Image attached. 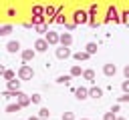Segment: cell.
<instances>
[{
    "instance_id": "27",
    "label": "cell",
    "mask_w": 129,
    "mask_h": 120,
    "mask_svg": "<svg viewBox=\"0 0 129 120\" xmlns=\"http://www.w3.org/2000/svg\"><path fill=\"white\" fill-rule=\"evenodd\" d=\"M34 28H36V32H40V34H46V28H48V26H46V24H36Z\"/></svg>"
},
{
    "instance_id": "30",
    "label": "cell",
    "mask_w": 129,
    "mask_h": 120,
    "mask_svg": "<svg viewBox=\"0 0 129 120\" xmlns=\"http://www.w3.org/2000/svg\"><path fill=\"white\" fill-rule=\"evenodd\" d=\"M32 14H34V16H42V8H40V6H34V8H32Z\"/></svg>"
},
{
    "instance_id": "18",
    "label": "cell",
    "mask_w": 129,
    "mask_h": 120,
    "mask_svg": "<svg viewBox=\"0 0 129 120\" xmlns=\"http://www.w3.org/2000/svg\"><path fill=\"white\" fill-rule=\"evenodd\" d=\"M83 72H85V70H83L79 64H73V68H71V72H69V74L75 78V76H83Z\"/></svg>"
},
{
    "instance_id": "36",
    "label": "cell",
    "mask_w": 129,
    "mask_h": 120,
    "mask_svg": "<svg viewBox=\"0 0 129 120\" xmlns=\"http://www.w3.org/2000/svg\"><path fill=\"white\" fill-rule=\"evenodd\" d=\"M64 24H67V28L71 30V28H75V24H77V22H64Z\"/></svg>"
},
{
    "instance_id": "16",
    "label": "cell",
    "mask_w": 129,
    "mask_h": 120,
    "mask_svg": "<svg viewBox=\"0 0 129 120\" xmlns=\"http://www.w3.org/2000/svg\"><path fill=\"white\" fill-rule=\"evenodd\" d=\"M24 106L20 104V102H14V104H6V112L8 114H12V112H20Z\"/></svg>"
},
{
    "instance_id": "33",
    "label": "cell",
    "mask_w": 129,
    "mask_h": 120,
    "mask_svg": "<svg viewBox=\"0 0 129 120\" xmlns=\"http://www.w3.org/2000/svg\"><path fill=\"white\" fill-rule=\"evenodd\" d=\"M121 16H123V18H121V22H129V10H127V12H123Z\"/></svg>"
},
{
    "instance_id": "24",
    "label": "cell",
    "mask_w": 129,
    "mask_h": 120,
    "mask_svg": "<svg viewBox=\"0 0 129 120\" xmlns=\"http://www.w3.org/2000/svg\"><path fill=\"white\" fill-rule=\"evenodd\" d=\"M103 120H117V112H113V110L105 112V114H103Z\"/></svg>"
},
{
    "instance_id": "13",
    "label": "cell",
    "mask_w": 129,
    "mask_h": 120,
    "mask_svg": "<svg viewBox=\"0 0 129 120\" xmlns=\"http://www.w3.org/2000/svg\"><path fill=\"white\" fill-rule=\"evenodd\" d=\"M6 50H8L10 54H14V52H20V42H18V40H10V42L6 44Z\"/></svg>"
},
{
    "instance_id": "21",
    "label": "cell",
    "mask_w": 129,
    "mask_h": 120,
    "mask_svg": "<svg viewBox=\"0 0 129 120\" xmlns=\"http://www.w3.org/2000/svg\"><path fill=\"white\" fill-rule=\"evenodd\" d=\"M71 78H73L71 74H60V76H56V82H58V84H69Z\"/></svg>"
},
{
    "instance_id": "25",
    "label": "cell",
    "mask_w": 129,
    "mask_h": 120,
    "mask_svg": "<svg viewBox=\"0 0 129 120\" xmlns=\"http://www.w3.org/2000/svg\"><path fill=\"white\" fill-rule=\"evenodd\" d=\"M38 116H40L42 120H44V118H48V116H50V112H48V108H44V106H42V108L38 110Z\"/></svg>"
},
{
    "instance_id": "20",
    "label": "cell",
    "mask_w": 129,
    "mask_h": 120,
    "mask_svg": "<svg viewBox=\"0 0 129 120\" xmlns=\"http://www.w3.org/2000/svg\"><path fill=\"white\" fill-rule=\"evenodd\" d=\"M12 32V24H2L0 26V36H8Z\"/></svg>"
},
{
    "instance_id": "17",
    "label": "cell",
    "mask_w": 129,
    "mask_h": 120,
    "mask_svg": "<svg viewBox=\"0 0 129 120\" xmlns=\"http://www.w3.org/2000/svg\"><path fill=\"white\" fill-rule=\"evenodd\" d=\"M44 14H46V18H48V22H54V18H56L54 14H58V8H50V6H48V8L44 10Z\"/></svg>"
},
{
    "instance_id": "8",
    "label": "cell",
    "mask_w": 129,
    "mask_h": 120,
    "mask_svg": "<svg viewBox=\"0 0 129 120\" xmlns=\"http://www.w3.org/2000/svg\"><path fill=\"white\" fill-rule=\"evenodd\" d=\"M121 22V18L117 16V10H115V6H109V10H107V18H105V22Z\"/></svg>"
},
{
    "instance_id": "15",
    "label": "cell",
    "mask_w": 129,
    "mask_h": 120,
    "mask_svg": "<svg viewBox=\"0 0 129 120\" xmlns=\"http://www.w3.org/2000/svg\"><path fill=\"white\" fill-rule=\"evenodd\" d=\"M71 44H73L71 32H62V34H60V46H71Z\"/></svg>"
},
{
    "instance_id": "9",
    "label": "cell",
    "mask_w": 129,
    "mask_h": 120,
    "mask_svg": "<svg viewBox=\"0 0 129 120\" xmlns=\"http://www.w3.org/2000/svg\"><path fill=\"white\" fill-rule=\"evenodd\" d=\"M34 54H36V50H34V48H24V50L20 52V56H22V62H30V60L34 58Z\"/></svg>"
},
{
    "instance_id": "39",
    "label": "cell",
    "mask_w": 129,
    "mask_h": 120,
    "mask_svg": "<svg viewBox=\"0 0 129 120\" xmlns=\"http://www.w3.org/2000/svg\"><path fill=\"white\" fill-rule=\"evenodd\" d=\"M81 120H89V118H81Z\"/></svg>"
},
{
    "instance_id": "5",
    "label": "cell",
    "mask_w": 129,
    "mask_h": 120,
    "mask_svg": "<svg viewBox=\"0 0 129 120\" xmlns=\"http://www.w3.org/2000/svg\"><path fill=\"white\" fill-rule=\"evenodd\" d=\"M71 46H60L58 44V48H56V58H60V60H67V58H71L73 54H71V50H69Z\"/></svg>"
},
{
    "instance_id": "26",
    "label": "cell",
    "mask_w": 129,
    "mask_h": 120,
    "mask_svg": "<svg viewBox=\"0 0 129 120\" xmlns=\"http://www.w3.org/2000/svg\"><path fill=\"white\" fill-rule=\"evenodd\" d=\"M36 24H44V16H32V26Z\"/></svg>"
},
{
    "instance_id": "28",
    "label": "cell",
    "mask_w": 129,
    "mask_h": 120,
    "mask_svg": "<svg viewBox=\"0 0 129 120\" xmlns=\"http://www.w3.org/2000/svg\"><path fill=\"white\" fill-rule=\"evenodd\" d=\"M30 98H32V104H40V102H42V96H40V94H32Z\"/></svg>"
},
{
    "instance_id": "14",
    "label": "cell",
    "mask_w": 129,
    "mask_h": 120,
    "mask_svg": "<svg viewBox=\"0 0 129 120\" xmlns=\"http://www.w3.org/2000/svg\"><path fill=\"white\" fill-rule=\"evenodd\" d=\"M103 96V88H99V86H93V88H89V98H95V100H99Z\"/></svg>"
},
{
    "instance_id": "4",
    "label": "cell",
    "mask_w": 129,
    "mask_h": 120,
    "mask_svg": "<svg viewBox=\"0 0 129 120\" xmlns=\"http://www.w3.org/2000/svg\"><path fill=\"white\" fill-rule=\"evenodd\" d=\"M20 84H22V80H20V78H18V80H16V78H12V80H8V82H6V90L16 94V92H20Z\"/></svg>"
},
{
    "instance_id": "10",
    "label": "cell",
    "mask_w": 129,
    "mask_h": 120,
    "mask_svg": "<svg viewBox=\"0 0 129 120\" xmlns=\"http://www.w3.org/2000/svg\"><path fill=\"white\" fill-rule=\"evenodd\" d=\"M115 72H117V66L113 64V62H107V64H103V74L105 76H115Z\"/></svg>"
},
{
    "instance_id": "2",
    "label": "cell",
    "mask_w": 129,
    "mask_h": 120,
    "mask_svg": "<svg viewBox=\"0 0 129 120\" xmlns=\"http://www.w3.org/2000/svg\"><path fill=\"white\" fill-rule=\"evenodd\" d=\"M89 20H91V14H89L87 10H75L73 22H77V24H87Z\"/></svg>"
},
{
    "instance_id": "37",
    "label": "cell",
    "mask_w": 129,
    "mask_h": 120,
    "mask_svg": "<svg viewBox=\"0 0 129 120\" xmlns=\"http://www.w3.org/2000/svg\"><path fill=\"white\" fill-rule=\"evenodd\" d=\"M28 120H42V118H40V116H30Z\"/></svg>"
},
{
    "instance_id": "34",
    "label": "cell",
    "mask_w": 129,
    "mask_h": 120,
    "mask_svg": "<svg viewBox=\"0 0 129 120\" xmlns=\"http://www.w3.org/2000/svg\"><path fill=\"white\" fill-rule=\"evenodd\" d=\"M95 12H97V4H93V6H91V8H89V14H91V16H93V14H95Z\"/></svg>"
},
{
    "instance_id": "29",
    "label": "cell",
    "mask_w": 129,
    "mask_h": 120,
    "mask_svg": "<svg viewBox=\"0 0 129 120\" xmlns=\"http://www.w3.org/2000/svg\"><path fill=\"white\" fill-rule=\"evenodd\" d=\"M123 102H129V92H123L119 96V104H123Z\"/></svg>"
},
{
    "instance_id": "6",
    "label": "cell",
    "mask_w": 129,
    "mask_h": 120,
    "mask_svg": "<svg viewBox=\"0 0 129 120\" xmlns=\"http://www.w3.org/2000/svg\"><path fill=\"white\" fill-rule=\"evenodd\" d=\"M48 46H50V44H48L46 38H38V40L34 42V50H36V52H46Z\"/></svg>"
},
{
    "instance_id": "3",
    "label": "cell",
    "mask_w": 129,
    "mask_h": 120,
    "mask_svg": "<svg viewBox=\"0 0 129 120\" xmlns=\"http://www.w3.org/2000/svg\"><path fill=\"white\" fill-rule=\"evenodd\" d=\"M44 38L48 40V44H50V46H58V44H60V34H58V32H54V30H48Z\"/></svg>"
},
{
    "instance_id": "11",
    "label": "cell",
    "mask_w": 129,
    "mask_h": 120,
    "mask_svg": "<svg viewBox=\"0 0 129 120\" xmlns=\"http://www.w3.org/2000/svg\"><path fill=\"white\" fill-rule=\"evenodd\" d=\"M16 102H20L22 106H28V104H32V98L24 92H16Z\"/></svg>"
},
{
    "instance_id": "1",
    "label": "cell",
    "mask_w": 129,
    "mask_h": 120,
    "mask_svg": "<svg viewBox=\"0 0 129 120\" xmlns=\"http://www.w3.org/2000/svg\"><path fill=\"white\" fill-rule=\"evenodd\" d=\"M32 76H34L32 66H28V62H24V64L18 68V78H20V80H32Z\"/></svg>"
},
{
    "instance_id": "19",
    "label": "cell",
    "mask_w": 129,
    "mask_h": 120,
    "mask_svg": "<svg viewBox=\"0 0 129 120\" xmlns=\"http://www.w3.org/2000/svg\"><path fill=\"white\" fill-rule=\"evenodd\" d=\"M2 76H4V80L8 82V80L16 78V72H14V70H10V68H4V70H2Z\"/></svg>"
},
{
    "instance_id": "7",
    "label": "cell",
    "mask_w": 129,
    "mask_h": 120,
    "mask_svg": "<svg viewBox=\"0 0 129 120\" xmlns=\"http://www.w3.org/2000/svg\"><path fill=\"white\" fill-rule=\"evenodd\" d=\"M75 98H77V100H87V98H89V88H85V86L75 88Z\"/></svg>"
},
{
    "instance_id": "12",
    "label": "cell",
    "mask_w": 129,
    "mask_h": 120,
    "mask_svg": "<svg viewBox=\"0 0 129 120\" xmlns=\"http://www.w3.org/2000/svg\"><path fill=\"white\" fill-rule=\"evenodd\" d=\"M73 58H75L77 62H85V60H89V58H91V54H89L87 50H79V52H75V54H73Z\"/></svg>"
},
{
    "instance_id": "23",
    "label": "cell",
    "mask_w": 129,
    "mask_h": 120,
    "mask_svg": "<svg viewBox=\"0 0 129 120\" xmlns=\"http://www.w3.org/2000/svg\"><path fill=\"white\" fill-rule=\"evenodd\" d=\"M83 78H85V80H89V82H93V80H95V72L89 68V70H85V72H83Z\"/></svg>"
},
{
    "instance_id": "38",
    "label": "cell",
    "mask_w": 129,
    "mask_h": 120,
    "mask_svg": "<svg viewBox=\"0 0 129 120\" xmlns=\"http://www.w3.org/2000/svg\"><path fill=\"white\" fill-rule=\"evenodd\" d=\"M117 120H127V118H123V116H117Z\"/></svg>"
},
{
    "instance_id": "31",
    "label": "cell",
    "mask_w": 129,
    "mask_h": 120,
    "mask_svg": "<svg viewBox=\"0 0 129 120\" xmlns=\"http://www.w3.org/2000/svg\"><path fill=\"white\" fill-rule=\"evenodd\" d=\"M62 120H75V114L73 112H64L62 114Z\"/></svg>"
},
{
    "instance_id": "22",
    "label": "cell",
    "mask_w": 129,
    "mask_h": 120,
    "mask_svg": "<svg viewBox=\"0 0 129 120\" xmlns=\"http://www.w3.org/2000/svg\"><path fill=\"white\" fill-rule=\"evenodd\" d=\"M85 50H87L91 56H93V54H97V42H89V44L85 46Z\"/></svg>"
},
{
    "instance_id": "32",
    "label": "cell",
    "mask_w": 129,
    "mask_h": 120,
    "mask_svg": "<svg viewBox=\"0 0 129 120\" xmlns=\"http://www.w3.org/2000/svg\"><path fill=\"white\" fill-rule=\"evenodd\" d=\"M121 88H123V92H129V78H125V80H123Z\"/></svg>"
},
{
    "instance_id": "35",
    "label": "cell",
    "mask_w": 129,
    "mask_h": 120,
    "mask_svg": "<svg viewBox=\"0 0 129 120\" xmlns=\"http://www.w3.org/2000/svg\"><path fill=\"white\" fill-rule=\"evenodd\" d=\"M123 74H125V78H129V64L123 68Z\"/></svg>"
}]
</instances>
